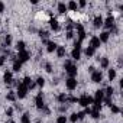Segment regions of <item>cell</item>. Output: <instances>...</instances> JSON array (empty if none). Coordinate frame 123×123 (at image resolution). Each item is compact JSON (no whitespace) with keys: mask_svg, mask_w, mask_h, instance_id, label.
<instances>
[{"mask_svg":"<svg viewBox=\"0 0 123 123\" xmlns=\"http://www.w3.org/2000/svg\"><path fill=\"white\" fill-rule=\"evenodd\" d=\"M113 93H114V88H113V87H107L104 94H106L107 97H111V96H113Z\"/></svg>","mask_w":123,"mask_h":123,"instance_id":"obj_25","label":"cell"},{"mask_svg":"<svg viewBox=\"0 0 123 123\" xmlns=\"http://www.w3.org/2000/svg\"><path fill=\"white\" fill-rule=\"evenodd\" d=\"M39 35H41V38H48V36H49V32H48V31H41Z\"/></svg>","mask_w":123,"mask_h":123,"instance_id":"obj_31","label":"cell"},{"mask_svg":"<svg viewBox=\"0 0 123 123\" xmlns=\"http://www.w3.org/2000/svg\"><path fill=\"white\" fill-rule=\"evenodd\" d=\"M114 77H116V71H114L113 68H111V70H109V80H110V81H113V80H114Z\"/></svg>","mask_w":123,"mask_h":123,"instance_id":"obj_27","label":"cell"},{"mask_svg":"<svg viewBox=\"0 0 123 123\" xmlns=\"http://www.w3.org/2000/svg\"><path fill=\"white\" fill-rule=\"evenodd\" d=\"M22 123H29V114H23L22 116Z\"/></svg>","mask_w":123,"mask_h":123,"instance_id":"obj_34","label":"cell"},{"mask_svg":"<svg viewBox=\"0 0 123 123\" xmlns=\"http://www.w3.org/2000/svg\"><path fill=\"white\" fill-rule=\"evenodd\" d=\"M6 114H7V116H12V114H13V109H12V107H9V109L6 110Z\"/></svg>","mask_w":123,"mask_h":123,"instance_id":"obj_38","label":"cell"},{"mask_svg":"<svg viewBox=\"0 0 123 123\" xmlns=\"http://www.w3.org/2000/svg\"><path fill=\"white\" fill-rule=\"evenodd\" d=\"M29 52L28 51H22V52H19V55H18V61L19 62H26V61L29 59Z\"/></svg>","mask_w":123,"mask_h":123,"instance_id":"obj_7","label":"cell"},{"mask_svg":"<svg viewBox=\"0 0 123 123\" xmlns=\"http://www.w3.org/2000/svg\"><path fill=\"white\" fill-rule=\"evenodd\" d=\"M84 54H86L87 56H93V55H94V49L90 48V46H87V48L84 49Z\"/></svg>","mask_w":123,"mask_h":123,"instance_id":"obj_23","label":"cell"},{"mask_svg":"<svg viewBox=\"0 0 123 123\" xmlns=\"http://www.w3.org/2000/svg\"><path fill=\"white\" fill-rule=\"evenodd\" d=\"M70 120H71L73 123H75V122L78 120V114H77V113H73V114H71V117H70Z\"/></svg>","mask_w":123,"mask_h":123,"instance_id":"obj_30","label":"cell"},{"mask_svg":"<svg viewBox=\"0 0 123 123\" xmlns=\"http://www.w3.org/2000/svg\"><path fill=\"white\" fill-rule=\"evenodd\" d=\"M6 98H7L9 101H15V98H16V94H15L13 91H10V93H7V96H6Z\"/></svg>","mask_w":123,"mask_h":123,"instance_id":"obj_26","label":"cell"},{"mask_svg":"<svg viewBox=\"0 0 123 123\" xmlns=\"http://www.w3.org/2000/svg\"><path fill=\"white\" fill-rule=\"evenodd\" d=\"M86 5H87V3H86V2H84V0H81V2H80V3H78V5H77V6H81V7H84V6H86Z\"/></svg>","mask_w":123,"mask_h":123,"instance_id":"obj_40","label":"cell"},{"mask_svg":"<svg viewBox=\"0 0 123 123\" xmlns=\"http://www.w3.org/2000/svg\"><path fill=\"white\" fill-rule=\"evenodd\" d=\"M65 71L68 73L70 77H75L77 75V65L73 64L71 61H67V62H65Z\"/></svg>","mask_w":123,"mask_h":123,"instance_id":"obj_1","label":"cell"},{"mask_svg":"<svg viewBox=\"0 0 123 123\" xmlns=\"http://www.w3.org/2000/svg\"><path fill=\"white\" fill-rule=\"evenodd\" d=\"M35 103H36V107L38 109H43V98H42V94H38L36 96V100H35Z\"/></svg>","mask_w":123,"mask_h":123,"instance_id":"obj_11","label":"cell"},{"mask_svg":"<svg viewBox=\"0 0 123 123\" xmlns=\"http://www.w3.org/2000/svg\"><path fill=\"white\" fill-rule=\"evenodd\" d=\"M2 12H5V3L0 2V13H2Z\"/></svg>","mask_w":123,"mask_h":123,"instance_id":"obj_39","label":"cell"},{"mask_svg":"<svg viewBox=\"0 0 123 123\" xmlns=\"http://www.w3.org/2000/svg\"><path fill=\"white\" fill-rule=\"evenodd\" d=\"M35 84H36V86H39V87H42V86L45 84V80H43L42 77H38V78H36V83H35Z\"/></svg>","mask_w":123,"mask_h":123,"instance_id":"obj_29","label":"cell"},{"mask_svg":"<svg viewBox=\"0 0 123 123\" xmlns=\"http://www.w3.org/2000/svg\"><path fill=\"white\" fill-rule=\"evenodd\" d=\"M93 23H94V28H100V26H103V18H101V16H96Z\"/></svg>","mask_w":123,"mask_h":123,"instance_id":"obj_13","label":"cell"},{"mask_svg":"<svg viewBox=\"0 0 123 123\" xmlns=\"http://www.w3.org/2000/svg\"><path fill=\"white\" fill-rule=\"evenodd\" d=\"M100 65H101V68H107V67H109V59H107L106 56L100 59Z\"/></svg>","mask_w":123,"mask_h":123,"instance_id":"obj_21","label":"cell"},{"mask_svg":"<svg viewBox=\"0 0 123 123\" xmlns=\"http://www.w3.org/2000/svg\"><path fill=\"white\" fill-rule=\"evenodd\" d=\"M67 9H70V10H74V12H75V10L78 9V6H77V3H75V2H70V3L67 5Z\"/></svg>","mask_w":123,"mask_h":123,"instance_id":"obj_22","label":"cell"},{"mask_svg":"<svg viewBox=\"0 0 123 123\" xmlns=\"http://www.w3.org/2000/svg\"><path fill=\"white\" fill-rule=\"evenodd\" d=\"M38 123H39V122H38Z\"/></svg>","mask_w":123,"mask_h":123,"instance_id":"obj_42","label":"cell"},{"mask_svg":"<svg viewBox=\"0 0 123 123\" xmlns=\"http://www.w3.org/2000/svg\"><path fill=\"white\" fill-rule=\"evenodd\" d=\"M110 109H111V111H113V113H119V111H120V110H119V107H117V106H113V104L110 106Z\"/></svg>","mask_w":123,"mask_h":123,"instance_id":"obj_35","label":"cell"},{"mask_svg":"<svg viewBox=\"0 0 123 123\" xmlns=\"http://www.w3.org/2000/svg\"><path fill=\"white\" fill-rule=\"evenodd\" d=\"M49 26H51V29H54V31H58V29H59V25H58V20H56V19H51V20H49Z\"/></svg>","mask_w":123,"mask_h":123,"instance_id":"obj_15","label":"cell"},{"mask_svg":"<svg viewBox=\"0 0 123 123\" xmlns=\"http://www.w3.org/2000/svg\"><path fill=\"white\" fill-rule=\"evenodd\" d=\"M100 45H101V42H100V39H98V36H91L90 38V48H93L94 51L97 49V48H100Z\"/></svg>","mask_w":123,"mask_h":123,"instance_id":"obj_4","label":"cell"},{"mask_svg":"<svg viewBox=\"0 0 123 123\" xmlns=\"http://www.w3.org/2000/svg\"><path fill=\"white\" fill-rule=\"evenodd\" d=\"M12 81H13L12 73H10V71H6V73H5V83H6V84H10Z\"/></svg>","mask_w":123,"mask_h":123,"instance_id":"obj_14","label":"cell"},{"mask_svg":"<svg viewBox=\"0 0 123 123\" xmlns=\"http://www.w3.org/2000/svg\"><path fill=\"white\" fill-rule=\"evenodd\" d=\"M9 123H15V122H13V120H10V122H9Z\"/></svg>","mask_w":123,"mask_h":123,"instance_id":"obj_41","label":"cell"},{"mask_svg":"<svg viewBox=\"0 0 123 123\" xmlns=\"http://www.w3.org/2000/svg\"><path fill=\"white\" fill-rule=\"evenodd\" d=\"M26 94H28V87H25L22 83H19V86H18V97L23 98V97H26Z\"/></svg>","mask_w":123,"mask_h":123,"instance_id":"obj_5","label":"cell"},{"mask_svg":"<svg viewBox=\"0 0 123 123\" xmlns=\"http://www.w3.org/2000/svg\"><path fill=\"white\" fill-rule=\"evenodd\" d=\"M101 80H103L101 71H94V73H91V81H93V83H101Z\"/></svg>","mask_w":123,"mask_h":123,"instance_id":"obj_6","label":"cell"},{"mask_svg":"<svg viewBox=\"0 0 123 123\" xmlns=\"http://www.w3.org/2000/svg\"><path fill=\"white\" fill-rule=\"evenodd\" d=\"M5 42H6V45L9 46V45L12 43V36H10V35H6V38H5Z\"/></svg>","mask_w":123,"mask_h":123,"instance_id":"obj_32","label":"cell"},{"mask_svg":"<svg viewBox=\"0 0 123 123\" xmlns=\"http://www.w3.org/2000/svg\"><path fill=\"white\" fill-rule=\"evenodd\" d=\"M5 62H6V56H0V67L5 65Z\"/></svg>","mask_w":123,"mask_h":123,"instance_id":"obj_37","label":"cell"},{"mask_svg":"<svg viewBox=\"0 0 123 123\" xmlns=\"http://www.w3.org/2000/svg\"><path fill=\"white\" fill-rule=\"evenodd\" d=\"M58 101H59V103H65V101H67V94L61 93V94L58 96Z\"/></svg>","mask_w":123,"mask_h":123,"instance_id":"obj_24","label":"cell"},{"mask_svg":"<svg viewBox=\"0 0 123 123\" xmlns=\"http://www.w3.org/2000/svg\"><path fill=\"white\" fill-rule=\"evenodd\" d=\"M16 49H18L19 52H22V51H26V49H25V42H23V41H19V42L16 43Z\"/></svg>","mask_w":123,"mask_h":123,"instance_id":"obj_19","label":"cell"},{"mask_svg":"<svg viewBox=\"0 0 123 123\" xmlns=\"http://www.w3.org/2000/svg\"><path fill=\"white\" fill-rule=\"evenodd\" d=\"M20 68H22V62H19V61H15V62H13V71L18 73V71H20Z\"/></svg>","mask_w":123,"mask_h":123,"instance_id":"obj_20","label":"cell"},{"mask_svg":"<svg viewBox=\"0 0 123 123\" xmlns=\"http://www.w3.org/2000/svg\"><path fill=\"white\" fill-rule=\"evenodd\" d=\"M77 101H78V103H80V106H83V107H88L91 103H94L93 97H90V96H87V94H83Z\"/></svg>","mask_w":123,"mask_h":123,"instance_id":"obj_2","label":"cell"},{"mask_svg":"<svg viewBox=\"0 0 123 123\" xmlns=\"http://www.w3.org/2000/svg\"><path fill=\"white\" fill-rule=\"evenodd\" d=\"M109 36H110L109 32H101L100 36H98V39H100V42H107L109 41Z\"/></svg>","mask_w":123,"mask_h":123,"instance_id":"obj_16","label":"cell"},{"mask_svg":"<svg viewBox=\"0 0 123 123\" xmlns=\"http://www.w3.org/2000/svg\"><path fill=\"white\" fill-rule=\"evenodd\" d=\"M67 120H68V119H67L65 116H58V117H56V123H67Z\"/></svg>","mask_w":123,"mask_h":123,"instance_id":"obj_28","label":"cell"},{"mask_svg":"<svg viewBox=\"0 0 123 123\" xmlns=\"http://www.w3.org/2000/svg\"><path fill=\"white\" fill-rule=\"evenodd\" d=\"M65 54H67L65 46H58V48H56V55H58V58H64Z\"/></svg>","mask_w":123,"mask_h":123,"instance_id":"obj_12","label":"cell"},{"mask_svg":"<svg viewBox=\"0 0 123 123\" xmlns=\"http://www.w3.org/2000/svg\"><path fill=\"white\" fill-rule=\"evenodd\" d=\"M67 38H68V39H73V38H74V32H73V31H68V32H67Z\"/></svg>","mask_w":123,"mask_h":123,"instance_id":"obj_36","label":"cell"},{"mask_svg":"<svg viewBox=\"0 0 123 123\" xmlns=\"http://www.w3.org/2000/svg\"><path fill=\"white\" fill-rule=\"evenodd\" d=\"M103 25L107 26V28H113L114 26V18L113 16H109L106 20H103Z\"/></svg>","mask_w":123,"mask_h":123,"instance_id":"obj_10","label":"cell"},{"mask_svg":"<svg viewBox=\"0 0 123 123\" xmlns=\"http://www.w3.org/2000/svg\"><path fill=\"white\" fill-rule=\"evenodd\" d=\"M103 98H104V91H103V90H97V91H96V97L93 98L94 103H101Z\"/></svg>","mask_w":123,"mask_h":123,"instance_id":"obj_8","label":"cell"},{"mask_svg":"<svg viewBox=\"0 0 123 123\" xmlns=\"http://www.w3.org/2000/svg\"><path fill=\"white\" fill-rule=\"evenodd\" d=\"M56 48H58V45L54 41H48L46 42V51L48 52H54V51H56Z\"/></svg>","mask_w":123,"mask_h":123,"instance_id":"obj_9","label":"cell"},{"mask_svg":"<svg viewBox=\"0 0 123 123\" xmlns=\"http://www.w3.org/2000/svg\"><path fill=\"white\" fill-rule=\"evenodd\" d=\"M77 84H78V83H77V80H75L74 77H70V78H67V81H65L67 88H68V90H71V91L77 88Z\"/></svg>","mask_w":123,"mask_h":123,"instance_id":"obj_3","label":"cell"},{"mask_svg":"<svg viewBox=\"0 0 123 123\" xmlns=\"http://www.w3.org/2000/svg\"><path fill=\"white\" fill-rule=\"evenodd\" d=\"M71 56H73V59H80V56H81L80 49H78V48H74L73 52H71Z\"/></svg>","mask_w":123,"mask_h":123,"instance_id":"obj_17","label":"cell"},{"mask_svg":"<svg viewBox=\"0 0 123 123\" xmlns=\"http://www.w3.org/2000/svg\"><path fill=\"white\" fill-rule=\"evenodd\" d=\"M67 10H68V9H67V5H65V3H62V2L58 3V12H59V13H62V15H64Z\"/></svg>","mask_w":123,"mask_h":123,"instance_id":"obj_18","label":"cell"},{"mask_svg":"<svg viewBox=\"0 0 123 123\" xmlns=\"http://www.w3.org/2000/svg\"><path fill=\"white\" fill-rule=\"evenodd\" d=\"M45 71H46V73H52V65H51L49 62L45 64Z\"/></svg>","mask_w":123,"mask_h":123,"instance_id":"obj_33","label":"cell"}]
</instances>
